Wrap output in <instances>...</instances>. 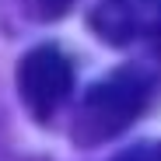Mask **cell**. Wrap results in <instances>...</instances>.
Returning <instances> with one entry per match:
<instances>
[{"label":"cell","instance_id":"3957f363","mask_svg":"<svg viewBox=\"0 0 161 161\" xmlns=\"http://www.w3.org/2000/svg\"><path fill=\"white\" fill-rule=\"evenodd\" d=\"M88 25L109 46H133L140 39H158L161 0H98L88 14Z\"/></svg>","mask_w":161,"mask_h":161},{"label":"cell","instance_id":"6da1fadb","mask_svg":"<svg viewBox=\"0 0 161 161\" xmlns=\"http://www.w3.org/2000/svg\"><path fill=\"white\" fill-rule=\"evenodd\" d=\"M154 77L144 67H116L88 88L70 119V137L77 147H98L116 140L137 123L154 98Z\"/></svg>","mask_w":161,"mask_h":161},{"label":"cell","instance_id":"5b68a950","mask_svg":"<svg viewBox=\"0 0 161 161\" xmlns=\"http://www.w3.org/2000/svg\"><path fill=\"white\" fill-rule=\"evenodd\" d=\"M154 42H158V49H161V32H158V39H154Z\"/></svg>","mask_w":161,"mask_h":161},{"label":"cell","instance_id":"277c9868","mask_svg":"<svg viewBox=\"0 0 161 161\" xmlns=\"http://www.w3.org/2000/svg\"><path fill=\"white\" fill-rule=\"evenodd\" d=\"M112 161H161V144H140V147H130V151L116 154Z\"/></svg>","mask_w":161,"mask_h":161},{"label":"cell","instance_id":"7a4b0ae2","mask_svg":"<svg viewBox=\"0 0 161 161\" xmlns=\"http://www.w3.org/2000/svg\"><path fill=\"white\" fill-rule=\"evenodd\" d=\"M14 80L25 112L35 123H53L74 91V63L60 46L42 42L21 56Z\"/></svg>","mask_w":161,"mask_h":161}]
</instances>
